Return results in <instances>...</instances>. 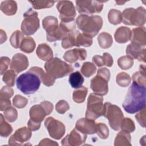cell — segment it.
I'll return each instance as SVG.
<instances>
[{
  "instance_id": "50",
  "label": "cell",
  "mask_w": 146,
  "mask_h": 146,
  "mask_svg": "<svg viewBox=\"0 0 146 146\" xmlns=\"http://www.w3.org/2000/svg\"><path fill=\"white\" fill-rule=\"evenodd\" d=\"M10 63V59L7 56H2L0 58V69L1 75L4 74L7 69L9 64Z\"/></svg>"
},
{
  "instance_id": "25",
  "label": "cell",
  "mask_w": 146,
  "mask_h": 146,
  "mask_svg": "<svg viewBox=\"0 0 146 146\" xmlns=\"http://www.w3.org/2000/svg\"><path fill=\"white\" fill-rule=\"evenodd\" d=\"M92 61L98 67H102L103 66L111 67L113 62L112 56L108 52L103 53L102 56L98 55L94 56L92 57Z\"/></svg>"
},
{
  "instance_id": "6",
  "label": "cell",
  "mask_w": 146,
  "mask_h": 146,
  "mask_svg": "<svg viewBox=\"0 0 146 146\" xmlns=\"http://www.w3.org/2000/svg\"><path fill=\"white\" fill-rule=\"evenodd\" d=\"M102 115L108 120L109 124L112 129L119 131L124 118L123 113L119 107L109 102L105 103L103 104Z\"/></svg>"
},
{
  "instance_id": "14",
  "label": "cell",
  "mask_w": 146,
  "mask_h": 146,
  "mask_svg": "<svg viewBox=\"0 0 146 146\" xmlns=\"http://www.w3.org/2000/svg\"><path fill=\"white\" fill-rule=\"evenodd\" d=\"M32 135L31 130L28 127H23L18 128L9 139L10 145H22L29 141Z\"/></svg>"
},
{
  "instance_id": "1",
  "label": "cell",
  "mask_w": 146,
  "mask_h": 146,
  "mask_svg": "<svg viewBox=\"0 0 146 146\" xmlns=\"http://www.w3.org/2000/svg\"><path fill=\"white\" fill-rule=\"evenodd\" d=\"M145 86H141L133 82L123 103L124 110L132 114L145 107Z\"/></svg>"
},
{
  "instance_id": "20",
  "label": "cell",
  "mask_w": 146,
  "mask_h": 146,
  "mask_svg": "<svg viewBox=\"0 0 146 146\" xmlns=\"http://www.w3.org/2000/svg\"><path fill=\"white\" fill-rule=\"evenodd\" d=\"M130 40L131 43L144 47L146 44V31L145 27H139L133 29L131 31Z\"/></svg>"
},
{
  "instance_id": "34",
  "label": "cell",
  "mask_w": 146,
  "mask_h": 146,
  "mask_svg": "<svg viewBox=\"0 0 146 146\" xmlns=\"http://www.w3.org/2000/svg\"><path fill=\"white\" fill-rule=\"evenodd\" d=\"M68 80L72 88H78L82 87L84 82V78L79 71H75L70 74Z\"/></svg>"
},
{
  "instance_id": "31",
  "label": "cell",
  "mask_w": 146,
  "mask_h": 146,
  "mask_svg": "<svg viewBox=\"0 0 146 146\" xmlns=\"http://www.w3.org/2000/svg\"><path fill=\"white\" fill-rule=\"evenodd\" d=\"M93 43L92 37L84 34L80 33L79 31L76 36V45L75 46L80 47H90Z\"/></svg>"
},
{
  "instance_id": "27",
  "label": "cell",
  "mask_w": 146,
  "mask_h": 146,
  "mask_svg": "<svg viewBox=\"0 0 146 146\" xmlns=\"http://www.w3.org/2000/svg\"><path fill=\"white\" fill-rule=\"evenodd\" d=\"M1 10L6 15H13L17 11V4L14 1H5L1 2Z\"/></svg>"
},
{
  "instance_id": "4",
  "label": "cell",
  "mask_w": 146,
  "mask_h": 146,
  "mask_svg": "<svg viewBox=\"0 0 146 146\" xmlns=\"http://www.w3.org/2000/svg\"><path fill=\"white\" fill-rule=\"evenodd\" d=\"M44 67L46 72L55 79L68 75L74 69L71 65L67 64L57 57L52 58L47 61Z\"/></svg>"
},
{
  "instance_id": "19",
  "label": "cell",
  "mask_w": 146,
  "mask_h": 146,
  "mask_svg": "<svg viewBox=\"0 0 146 146\" xmlns=\"http://www.w3.org/2000/svg\"><path fill=\"white\" fill-rule=\"evenodd\" d=\"M126 54L132 59H137L140 62H145V48L140 46L129 44L126 48Z\"/></svg>"
},
{
  "instance_id": "35",
  "label": "cell",
  "mask_w": 146,
  "mask_h": 146,
  "mask_svg": "<svg viewBox=\"0 0 146 146\" xmlns=\"http://www.w3.org/2000/svg\"><path fill=\"white\" fill-rule=\"evenodd\" d=\"M87 92L88 89L84 86H82L77 88L72 94L73 100L77 103H83L86 99Z\"/></svg>"
},
{
  "instance_id": "32",
  "label": "cell",
  "mask_w": 146,
  "mask_h": 146,
  "mask_svg": "<svg viewBox=\"0 0 146 146\" xmlns=\"http://www.w3.org/2000/svg\"><path fill=\"white\" fill-rule=\"evenodd\" d=\"M19 48L22 51L26 53H31L33 52L35 48V42L34 39L30 36L25 37Z\"/></svg>"
},
{
  "instance_id": "18",
  "label": "cell",
  "mask_w": 146,
  "mask_h": 146,
  "mask_svg": "<svg viewBox=\"0 0 146 146\" xmlns=\"http://www.w3.org/2000/svg\"><path fill=\"white\" fill-rule=\"evenodd\" d=\"M63 58L66 62L70 63H74L78 60H85L87 58V51L84 48H75L67 51Z\"/></svg>"
},
{
  "instance_id": "47",
  "label": "cell",
  "mask_w": 146,
  "mask_h": 146,
  "mask_svg": "<svg viewBox=\"0 0 146 146\" xmlns=\"http://www.w3.org/2000/svg\"><path fill=\"white\" fill-rule=\"evenodd\" d=\"M27 99L21 95H16L13 99V104L14 106L18 108H24L27 105Z\"/></svg>"
},
{
  "instance_id": "8",
  "label": "cell",
  "mask_w": 146,
  "mask_h": 146,
  "mask_svg": "<svg viewBox=\"0 0 146 146\" xmlns=\"http://www.w3.org/2000/svg\"><path fill=\"white\" fill-rule=\"evenodd\" d=\"M103 102L102 96L95 93L90 94L87 99L86 117L94 120L101 116L103 109Z\"/></svg>"
},
{
  "instance_id": "42",
  "label": "cell",
  "mask_w": 146,
  "mask_h": 146,
  "mask_svg": "<svg viewBox=\"0 0 146 146\" xmlns=\"http://www.w3.org/2000/svg\"><path fill=\"white\" fill-rule=\"evenodd\" d=\"M16 77L17 73L12 70H9L4 73L2 80L8 86L12 87L15 84V80Z\"/></svg>"
},
{
  "instance_id": "10",
  "label": "cell",
  "mask_w": 146,
  "mask_h": 146,
  "mask_svg": "<svg viewBox=\"0 0 146 146\" xmlns=\"http://www.w3.org/2000/svg\"><path fill=\"white\" fill-rule=\"evenodd\" d=\"M53 108V104L48 101H43L39 104L34 105L30 108L29 120L41 124L46 116L52 112Z\"/></svg>"
},
{
  "instance_id": "43",
  "label": "cell",
  "mask_w": 146,
  "mask_h": 146,
  "mask_svg": "<svg viewBox=\"0 0 146 146\" xmlns=\"http://www.w3.org/2000/svg\"><path fill=\"white\" fill-rule=\"evenodd\" d=\"M120 128L121 131H124L128 133L133 132L135 129L134 122L130 118H123L120 124Z\"/></svg>"
},
{
  "instance_id": "51",
  "label": "cell",
  "mask_w": 146,
  "mask_h": 146,
  "mask_svg": "<svg viewBox=\"0 0 146 146\" xmlns=\"http://www.w3.org/2000/svg\"><path fill=\"white\" fill-rule=\"evenodd\" d=\"M58 145V144L47 138L43 139L38 144V145Z\"/></svg>"
},
{
  "instance_id": "21",
  "label": "cell",
  "mask_w": 146,
  "mask_h": 146,
  "mask_svg": "<svg viewBox=\"0 0 146 146\" xmlns=\"http://www.w3.org/2000/svg\"><path fill=\"white\" fill-rule=\"evenodd\" d=\"M14 94L13 90L10 86H3L0 91V110L5 111L11 106L10 99Z\"/></svg>"
},
{
  "instance_id": "11",
  "label": "cell",
  "mask_w": 146,
  "mask_h": 146,
  "mask_svg": "<svg viewBox=\"0 0 146 146\" xmlns=\"http://www.w3.org/2000/svg\"><path fill=\"white\" fill-rule=\"evenodd\" d=\"M56 8L60 14L59 18L62 22L68 23L74 21L76 11L71 1H60L57 3Z\"/></svg>"
},
{
  "instance_id": "5",
  "label": "cell",
  "mask_w": 146,
  "mask_h": 146,
  "mask_svg": "<svg viewBox=\"0 0 146 146\" xmlns=\"http://www.w3.org/2000/svg\"><path fill=\"white\" fill-rule=\"evenodd\" d=\"M110 71L106 67L99 68L97 75L94 77L90 83V87L95 94L103 96L108 91V82L110 79Z\"/></svg>"
},
{
  "instance_id": "37",
  "label": "cell",
  "mask_w": 146,
  "mask_h": 146,
  "mask_svg": "<svg viewBox=\"0 0 146 146\" xmlns=\"http://www.w3.org/2000/svg\"><path fill=\"white\" fill-rule=\"evenodd\" d=\"M24 38V34L22 32L19 30H15L12 34L10 38L11 45L15 48H19Z\"/></svg>"
},
{
  "instance_id": "23",
  "label": "cell",
  "mask_w": 146,
  "mask_h": 146,
  "mask_svg": "<svg viewBox=\"0 0 146 146\" xmlns=\"http://www.w3.org/2000/svg\"><path fill=\"white\" fill-rule=\"evenodd\" d=\"M131 36V30L129 28L125 26L119 27L114 35V38L116 42L124 43L130 40Z\"/></svg>"
},
{
  "instance_id": "33",
  "label": "cell",
  "mask_w": 146,
  "mask_h": 146,
  "mask_svg": "<svg viewBox=\"0 0 146 146\" xmlns=\"http://www.w3.org/2000/svg\"><path fill=\"white\" fill-rule=\"evenodd\" d=\"M145 66L140 65L139 71L132 75L133 82L141 86H145Z\"/></svg>"
},
{
  "instance_id": "30",
  "label": "cell",
  "mask_w": 146,
  "mask_h": 146,
  "mask_svg": "<svg viewBox=\"0 0 146 146\" xmlns=\"http://www.w3.org/2000/svg\"><path fill=\"white\" fill-rule=\"evenodd\" d=\"M99 46L102 48H108L112 44L113 39L111 34L106 32L101 33L98 37Z\"/></svg>"
},
{
  "instance_id": "17",
  "label": "cell",
  "mask_w": 146,
  "mask_h": 146,
  "mask_svg": "<svg viewBox=\"0 0 146 146\" xmlns=\"http://www.w3.org/2000/svg\"><path fill=\"white\" fill-rule=\"evenodd\" d=\"M28 66V58L24 54L17 53L13 56L10 64V68L17 74L25 70Z\"/></svg>"
},
{
  "instance_id": "16",
  "label": "cell",
  "mask_w": 146,
  "mask_h": 146,
  "mask_svg": "<svg viewBox=\"0 0 146 146\" xmlns=\"http://www.w3.org/2000/svg\"><path fill=\"white\" fill-rule=\"evenodd\" d=\"M75 128L86 135H92L96 133V124L94 120L88 118H81L75 124Z\"/></svg>"
},
{
  "instance_id": "41",
  "label": "cell",
  "mask_w": 146,
  "mask_h": 146,
  "mask_svg": "<svg viewBox=\"0 0 146 146\" xmlns=\"http://www.w3.org/2000/svg\"><path fill=\"white\" fill-rule=\"evenodd\" d=\"M131 77L126 72H121L119 73L116 78V83L120 87H126L131 83Z\"/></svg>"
},
{
  "instance_id": "53",
  "label": "cell",
  "mask_w": 146,
  "mask_h": 146,
  "mask_svg": "<svg viewBox=\"0 0 146 146\" xmlns=\"http://www.w3.org/2000/svg\"><path fill=\"white\" fill-rule=\"evenodd\" d=\"M0 32H1V44H2L6 40L7 36H6V34L5 31H4L3 30L1 29L0 30Z\"/></svg>"
},
{
  "instance_id": "46",
  "label": "cell",
  "mask_w": 146,
  "mask_h": 146,
  "mask_svg": "<svg viewBox=\"0 0 146 146\" xmlns=\"http://www.w3.org/2000/svg\"><path fill=\"white\" fill-rule=\"evenodd\" d=\"M96 133L102 139H106L109 135V129L107 126L103 123L96 124Z\"/></svg>"
},
{
  "instance_id": "38",
  "label": "cell",
  "mask_w": 146,
  "mask_h": 146,
  "mask_svg": "<svg viewBox=\"0 0 146 146\" xmlns=\"http://www.w3.org/2000/svg\"><path fill=\"white\" fill-rule=\"evenodd\" d=\"M108 19L112 25H118L122 22V14L120 11L112 9L108 14Z\"/></svg>"
},
{
  "instance_id": "26",
  "label": "cell",
  "mask_w": 146,
  "mask_h": 146,
  "mask_svg": "<svg viewBox=\"0 0 146 146\" xmlns=\"http://www.w3.org/2000/svg\"><path fill=\"white\" fill-rule=\"evenodd\" d=\"M42 25L47 34L51 33L55 31L59 26L58 19L54 16H47L43 19Z\"/></svg>"
},
{
  "instance_id": "24",
  "label": "cell",
  "mask_w": 146,
  "mask_h": 146,
  "mask_svg": "<svg viewBox=\"0 0 146 146\" xmlns=\"http://www.w3.org/2000/svg\"><path fill=\"white\" fill-rule=\"evenodd\" d=\"M36 54L39 59L44 61H48L53 57L52 50L46 43L39 44L36 48Z\"/></svg>"
},
{
  "instance_id": "12",
  "label": "cell",
  "mask_w": 146,
  "mask_h": 146,
  "mask_svg": "<svg viewBox=\"0 0 146 146\" xmlns=\"http://www.w3.org/2000/svg\"><path fill=\"white\" fill-rule=\"evenodd\" d=\"M76 7L81 14H93L100 13L103 7V2L98 1H76Z\"/></svg>"
},
{
  "instance_id": "2",
  "label": "cell",
  "mask_w": 146,
  "mask_h": 146,
  "mask_svg": "<svg viewBox=\"0 0 146 146\" xmlns=\"http://www.w3.org/2000/svg\"><path fill=\"white\" fill-rule=\"evenodd\" d=\"M76 23L79 29L91 37L96 36L103 26V19L99 15L86 14L79 15L76 19Z\"/></svg>"
},
{
  "instance_id": "45",
  "label": "cell",
  "mask_w": 146,
  "mask_h": 146,
  "mask_svg": "<svg viewBox=\"0 0 146 146\" xmlns=\"http://www.w3.org/2000/svg\"><path fill=\"white\" fill-rule=\"evenodd\" d=\"M4 117L9 122L15 121L18 117V112L15 108L10 106L4 111Z\"/></svg>"
},
{
  "instance_id": "22",
  "label": "cell",
  "mask_w": 146,
  "mask_h": 146,
  "mask_svg": "<svg viewBox=\"0 0 146 146\" xmlns=\"http://www.w3.org/2000/svg\"><path fill=\"white\" fill-rule=\"evenodd\" d=\"M29 71L36 74L40 79L41 82L47 87L52 86L55 82V79L50 76L48 73L45 72L40 67L34 66L30 68Z\"/></svg>"
},
{
  "instance_id": "3",
  "label": "cell",
  "mask_w": 146,
  "mask_h": 146,
  "mask_svg": "<svg viewBox=\"0 0 146 146\" xmlns=\"http://www.w3.org/2000/svg\"><path fill=\"white\" fill-rule=\"evenodd\" d=\"M16 82L17 88L22 93L30 95L35 93L39 89L41 80L36 74L28 71L18 76Z\"/></svg>"
},
{
  "instance_id": "39",
  "label": "cell",
  "mask_w": 146,
  "mask_h": 146,
  "mask_svg": "<svg viewBox=\"0 0 146 146\" xmlns=\"http://www.w3.org/2000/svg\"><path fill=\"white\" fill-rule=\"evenodd\" d=\"M80 71L84 76L89 78L96 72V68L92 63L86 62L83 64Z\"/></svg>"
},
{
  "instance_id": "44",
  "label": "cell",
  "mask_w": 146,
  "mask_h": 146,
  "mask_svg": "<svg viewBox=\"0 0 146 146\" xmlns=\"http://www.w3.org/2000/svg\"><path fill=\"white\" fill-rule=\"evenodd\" d=\"M29 2L33 5L34 9L39 10L45 8H50L51 7L55 2L54 1H30Z\"/></svg>"
},
{
  "instance_id": "28",
  "label": "cell",
  "mask_w": 146,
  "mask_h": 146,
  "mask_svg": "<svg viewBox=\"0 0 146 146\" xmlns=\"http://www.w3.org/2000/svg\"><path fill=\"white\" fill-rule=\"evenodd\" d=\"M131 137L129 133L124 131H120L116 135L114 145L115 146L131 145Z\"/></svg>"
},
{
  "instance_id": "9",
  "label": "cell",
  "mask_w": 146,
  "mask_h": 146,
  "mask_svg": "<svg viewBox=\"0 0 146 146\" xmlns=\"http://www.w3.org/2000/svg\"><path fill=\"white\" fill-rule=\"evenodd\" d=\"M23 17L21 26L22 32L26 35L34 34L40 26L38 13L31 9H29L24 13Z\"/></svg>"
},
{
  "instance_id": "7",
  "label": "cell",
  "mask_w": 146,
  "mask_h": 146,
  "mask_svg": "<svg viewBox=\"0 0 146 146\" xmlns=\"http://www.w3.org/2000/svg\"><path fill=\"white\" fill-rule=\"evenodd\" d=\"M145 9L143 7L137 9H125L122 14V22L127 25L142 26L145 23Z\"/></svg>"
},
{
  "instance_id": "48",
  "label": "cell",
  "mask_w": 146,
  "mask_h": 146,
  "mask_svg": "<svg viewBox=\"0 0 146 146\" xmlns=\"http://www.w3.org/2000/svg\"><path fill=\"white\" fill-rule=\"evenodd\" d=\"M70 108L68 103L64 100H59L55 106L56 111L60 114L64 113Z\"/></svg>"
},
{
  "instance_id": "15",
  "label": "cell",
  "mask_w": 146,
  "mask_h": 146,
  "mask_svg": "<svg viewBox=\"0 0 146 146\" xmlns=\"http://www.w3.org/2000/svg\"><path fill=\"white\" fill-rule=\"evenodd\" d=\"M87 139V135L82 133L75 128L62 139V145L79 146L83 144Z\"/></svg>"
},
{
  "instance_id": "36",
  "label": "cell",
  "mask_w": 146,
  "mask_h": 146,
  "mask_svg": "<svg viewBox=\"0 0 146 146\" xmlns=\"http://www.w3.org/2000/svg\"><path fill=\"white\" fill-rule=\"evenodd\" d=\"M13 131L12 127L5 120V117L1 113L0 115V135L3 137H7Z\"/></svg>"
},
{
  "instance_id": "49",
  "label": "cell",
  "mask_w": 146,
  "mask_h": 146,
  "mask_svg": "<svg viewBox=\"0 0 146 146\" xmlns=\"http://www.w3.org/2000/svg\"><path fill=\"white\" fill-rule=\"evenodd\" d=\"M139 111L136 114L135 117L139 124L144 128L145 127V107Z\"/></svg>"
},
{
  "instance_id": "29",
  "label": "cell",
  "mask_w": 146,
  "mask_h": 146,
  "mask_svg": "<svg viewBox=\"0 0 146 146\" xmlns=\"http://www.w3.org/2000/svg\"><path fill=\"white\" fill-rule=\"evenodd\" d=\"M79 31L73 30L67 34V35L62 39V46L63 48L67 49L76 45V36Z\"/></svg>"
},
{
  "instance_id": "13",
  "label": "cell",
  "mask_w": 146,
  "mask_h": 146,
  "mask_svg": "<svg viewBox=\"0 0 146 146\" xmlns=\"http://www.w3.org/2000/svg\"><path fill=\"white\" fill-rule=\"evenodd\" d=\"M44 125L52 138L59 140L64 135L66 128L63 123L52 117H48L44 121Z\"/></svg>"
},
{
  "instance_id": "52",
  "label": "cell",
  "mask_w": 146,
  "mask_h": 146,
  "mask_svg": "<svg viewBox=\"0 0 146 146\" xmlns=\"http://www.w3.org/2000/svg\"><path fill=\"white\" fill-rule=\"evenodd\" d=\"M28 127L32 131H35L36 130H38L40 127V124L37 123L36 122H34L30 120L28 121Z\"/></svg>"
},
{
  "instance_id": "40",
  "label": "cell",
  "mask_w": 146,
  "mask_h": 146,
  "mask_svg": "<svg viewBox=\"0 0 146 146\" xmlns=\"http://www.w3.org/2000/svg\"><path fill=\"white\" fill-rule=\"evenodd\" d=\"M117 64L122 70H128L133 65V59L128 55L123 56L117 60Z\"/></svg>"
}]
</instances>
